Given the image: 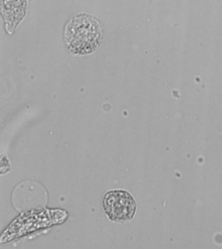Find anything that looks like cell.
Here are the masks:
<instances>
[{
    "label": "cell",
    "instance_id": "6da1fadb",
    "mask_svg": "<svg viewBox=\"0 0 222 249\" xmlns=\"http://www.w3.org/2000/svg\"><path fill=\"white\" fill-rule=\"evenodd\" d=\"M65 40L72 53L87 54L95 52L103 40V29L98 19L87 15L76 16L66 25Z\"/></svg>",
    "mask_w": 222,
    "mask_h": 249
},
{
    "label": "cell",
    "instance_id": "7a4b0ae2",
    "mask_svg": "<svg viewBox=\"0 0 222 249\" xmlns=\"http://www.w3.org/2000/svg\"><path fill=\"white\" fill-rule=\"evenodd\" d=\"M103 208L111 220L123 223L133 218L136 204L129 193L115 190L105 195L103 198Z\"/></svg>",
    "mask_w": 222,
    "mask_h": 249
}]
</instances>
